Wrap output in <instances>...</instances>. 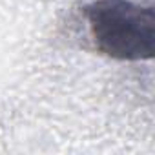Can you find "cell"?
Segmentation results:
<instances>
[{"mask_svg": "<svg viewBox=\"0 0 155 155\" xmlns=\"http://www.w3.org/2000/svg\"><path fill=\"white\" fill-rule=\"evenodd\" d=\"M91 38L99 51L119 60L151 58L155 13L130 0H97L86 8Z\"/></svg>", "mask_w": 155, "mask_h": 155, "instance_id": "obj_1", "label": "cell"}]
</instances>
